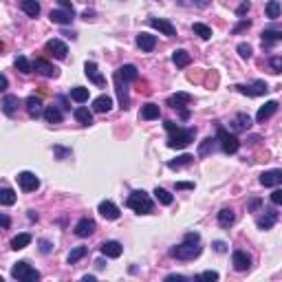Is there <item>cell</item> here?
Returning a JSON list of instances; mask_svg holds the SVG:
<instances>
[{
	"instance_id": "1",
	"label": "cell",
	"mask_w": 282,
	"mask_h": 282,
	"mask_svg": "<svg viewBox=\"0 0 282 282\" xmlns=\"http://www.w3.org/2000/svg\"><path fill=\"white\" fill-rule=\"evenodd\" d=\"M201 252H203L201 236H198L197 231H188V234L183 236V243L176 245L170 252V256L176 258V260H194V258L201 256Z\"/></svg>"
},
{
	"instance_id": "26",
	"label": "cell",
	"mask_w": 282,
	"mask_h": 282,
	"mask_svg": "<svg viewBox=\"0 0 282 282\" xmlns=\"http://www.w3.org/2000/svg\"><path fill=\"white\" fill-rule=\"evenodd\" d=\"M236 223V214H234V210H229V207H223L221 212H218V225L221 227H231Z\"/></svg>"
},
{
	"instance_id": "6",
	"label": "cell",
	"mask_w": 282,
	"mask_h": 282,
	"mask_svg": "<svg viewBox=\"0 0 282 282\" xmlns=\"http://www.w3.org/2000/svg\"><path fill=\"white\" fill-rule=\"evenodd\" d=\"M115 90H117V97H119V108L126 111L130 106V95H128V82L119 75V71L115 73Z\"/></svg>"
},
{
	"instance_id": "33",
	"label": "cell",
	"mask_w": 282,
	"mask_h": 282,
	"mask_svg": "<svg viewBox=\"0 0 282 282\" xmlns=\"http://www.w3.org/2000/svg\"><path fill=\"white\" fill-rule=\"evenodd\" d=\"M231 124H234V130H249L252 128V117L245 115V113H238Z\"/></svg>"
},
{
	"instance_id": "30",
	"label": "cell",
	"mask_w": 282,
	"mask_h": 282,
	"mask_svg": "<svg viewBox=\"0 0 282 282\" xmlns=\"http://www.w3.org/2000/svg\"><path fill=\"white\" fill-rule=\"evenodd\" d=\"M274 42H282V31H276V29L262 31V44H265V47H271Z\"/></svg>"
},
{
	"instance_id": "16",
	"label": "cell",
	"mask_w": 282,
	"mask_h": 282,
	"mask_svg": "<svg viewBox=\"0 0 282 282\" xmlns=\"http://www.w3.org/2000/svg\"><path fill=\"white\" fill-rule=\"evenodd\" d=\"M97 210L106 221H117V218H119V207H117L113 201H102Z\"/></svg>"
},
{
	"instance_id": "35",
	"label": "cell",
	"mask_w": 282,
	"mask_h": 282,
	"mask_svg": "<svg viewBox=\"0 0 282 282\" xmlns=\"http://www.w3.org/2000/svg\"><path fill=\"white\" fill-rule=\"evenodd\" d=\"M265 13H267V18L276 20V18L282 16V4L278 2V0H269V2H267V7H265Z\"/></svg>"
},
{
	"instance_id": "21",
	"label": "cell",
	"mask_w": 282,
	"mask_h": 282,
	"mask_svg": "<svg viewBox=\"0 0 282 282\" xmlns=\"http://www.w3.org/2000/svg\"><path fill=\"white\" fill-rule=\"evenodd\" d=\"M25 106H27V113H29V117H40V115H44V108H42V99L40 97H35V95H31L29 99L25 102Z\"/></svg>"
},
{
	"instance_id": "36",
	"label": "cell",
	"mask_w": 282,
	"mask_h": 282,
	"mask_svg": "<svg viewBox=\"0 0 282 282\" xmlns=\"http://www.w3.org/2000/svg\"><path fill=\"white\" fill-rule=\"evenodd\" d=\"M119 75L124 77L126 82H135L139 77V71H137V66H133V64H124V66H119Z\"/></svg>"
},
{
	"instance_id": "31",
	"label": "cell",
	"mask_w": 282,
	"mask_h": 282,
	"mask_svg": "<svg viewBox=\"0 0 282 282\" xmlns=\"http://www.w3.org/2000/svg\"><path fill=\"white\" fill-rule=\"evenodd\" d=\"M73 115H75V119L80 121L82 126H90V124H93V113H90L88 108H84V106L75 108V113H73Z\"/></svg>"
},
{
	"instance_id": "55",
	"label": "cell",
	"mask_w": 282,
	"mask_h": 282,
	"mask_svg": "<svg viewBox=\"0 0 282 282\" xmlns=\"http://www.w3.org/2000/svg\"><path fill=\"white\" fill-rule=\"evenodd\" d=\"M214 249H216L218 254H223V252H225V243H221V240H216V243H214Z\"/></svg>"
},
{
	"instance_id": "5",
	"label": "cell",
	"mask_w": 282,
	"mask_h": 282,
	"mask_svg": "<svg viewBox=\"0 0 282 282\" xmlns=\"http://www.w3.org/2000/svg\"><path fill=\"white\" fill-rule=\"evenodd\" d=\"M216 139H218V143H221V148H223V152H225V154H236L240 150L238 137H236L234 133H227L225 128H218Z\"/></svg>"
},
{
	"instance_id": "9",
	"label": "cell",
	"mask_w": 282,
	"mask_h": 282,
	"mask_svg": "<svg viewBox=\"0 0 282 282\" xmlns=\"http://www.w3.org/2000/svg\"><path fill=\"white\" fill-rule=\"evenodd\" d=\"M18 185H20L22 192H35V190L40 188V179L33 174V172L25 170L18 174Z\"/></svg>"
},
{
	"instance_id": "18",
	"label": "cell",
	"mask_w": 282,
	"mask_h": 282,
	"mask_svg": "<svg viewBox=\"0 0 282 282\" xmlns=\"http://www.w3.org/2000/svg\"><path fill=\"white\" fill-rule=\"evenodd\" d=\"M276 113H278V102H267L265 106L258 108V113H256V121H258V124H262V121H267L269 117H274Z\"/></svg>"
},
{
	"instance_id": "57",
	"label": "cell",
	"mask_w": 282,
	"mask_h": 282,
	"mask_svg": "<svg viewBox=\"0 0 282 282\" xmlns=\"http://www.w3.org/2000/svg\"><path fill=\"white\" fill-rule=\"evenodd\" d=\"M93 16H95V11H84V13H82L84 20H93Z\"/></svg>"
},
{
	"instance_id": "59",
	"label": "cell",
	"mask_w": 282,
	"mask_h": 282,
	"mask_svg": "<svg viewBox=\"0 0 282 282\" xmlns=\"http://www.w3.org/2000/svg\"><path fill=\"white\" fill-rule=\"evenodd\" d=\"M166 280H185V276H168Z\"/></svg>"
},
{
	"instance_id": "52",
	"label": "cell",
	"mask_w": 282,
	"mask_h": 282,
	"mask_svg": "<svg viewBox=\"0 0 282 282\" xmlns=\"http://www.w3.org/2000/svg\"><path fill=\"white\" fill-rule=\"evenodd\" d=\"M210 2H212V0H194V4H197L198 9H205V7H210Z\"/></svg>"
},
{
	"instance_id": "47",
	"label": "cell",
	"mask_w": 282,
	"mask_h": 282,
	"mask_svg": "<svg viewBox=\"0 0 282 282\" xmlns=\"http://www.w3.org/2000/svg\"><path fill=\"white\" fill-rule=\"evenodd\" d=\"M197 280H218V274L216 271H203V274H198L197 276Z\"/></svg>"
},
{
	"instance_id": "39",
	"label": "cell",
	"mask_w": 282,
	"mask_h": 282,
	"mask_svg": "<svg viewBox=\"0 0 282 282\" xmlns=\"http://www.w3.org/2000/svg\"><path fill=\"white\" fill-rule=\"evenodd\" d=\"M154 198H157L161 205H172V201H174V197H172L168 190H163V188H157V190H154Z\"/></svg>"
},
{
	"instance_id": "20",
	"label": "cell",
	"mask_w": 282,
	"mask_h": 282,
	"mask_svg": "<svg viewBox=\"0 0 282 282\" xmlns=\"http://www.w3.org/2000/svg\"><path fill=\"white\" fill-rule=\"evenodd\" d=\"M18 108H20V99L16 97V95H4L2 97V113L7 117H13L18 113Z\"/></svg>"
},
{
	"instance_id": "58",
	"label": "cell",
	"mask_w": 282,
	"mask_h": 282,
	"mask_svg": "<svg viewBox=\"0 0 282 282\" xmlns=\"http://www.w3.org/2000/svg\"><path fill=\"white\" fill-rule=\"evenodd\" d=\"M2 227H4V229L9 227V216H7V214H2Z\"/></svg>"
},
{
	"instance_id": "51",
	"label": "cell",
	"mask_w": 282,
	"mask_h": 282,
	"mask_svg": "<svg viewBox=\"0 0 282 282\" xmlns=\"http://www.w3.org/2000/svg\"><path fill=\"white\" fill-rule=\"evenodd\" d=\"M249 7H252V4H249V2H243V4H240V7H238V11H236V13H238V16H245V13L249 11Z\"/></svg>"
},
{
	"instance_id": "53",
	"label": "cell",
	"mask_w": 282,
	"mask_h": 282,
	"mask_svg": "<svg viewBox=\"0 0 282 282\" xmlns=\"http://www.w3.org/2000/svg\"><path fill=\"white\" fill-rule=\"evenodd\" d=\"M57 2H60V7H62V9H69V11H75V9H73V4L69 2V0H57Z\"/></svg>"
},
{
	"instance_id": "22",
	"label": "cell",
	"mask_w": 282,
	"mask_h": 282,
	"mask_svg": "<svg viewBox=\"0 0 282 282\" xmlns=\"http://www.w3.org/2000/svg\"><path fill=\"white\" fill-rule=\"evenodd\" d=\"M276 216H278V214H276L274 210H262V216H258L256 218V225L260 227V229H271V227H274V223H276Z\"/></svg>"
},
{
	"instance_id": "11",
	"label": "cell",
	"mask_w": 282,
	"mask_h": 282,
	"mask_svg": "<svg viewBox=\"0 0 282 282\" xmlns=\"http://www.w3.org/2000/svg\"><path fill=\"white\" fill-rule=\"evenodd\" d=\"M47 53H51V56L57 57V60H64V57L69 56V47H66L62 40L53 38V40H49L47 42Z\"/></svg>"
},
{
	"instance_id": "12",
	"label": "cell",
	"mask_w": 282,
	"mask_h": 282,
	"mask_svg": "<svg viewBox=\"0 0 282 282\" xmlns=\"http://www.w3.org/2000/svg\"><path fill=\"white\" fill-rule=\"evenodd\" d=\"M260 185L265 188H278L282 185V170H267L260 174Z\"/></svg>"
},
{
	"instance_id": "2",
	"label": "cell",
	"mask_w": 282,
	"mask_h": 282,
	"mask_svg": "<svg viewBox=\"0 0 282 282\" xmlns=\"http://www.w3.org/2000/svg\"><path fill=\"white\" fill-rule=\"evenodd\" d=\"M126 205L137 214H150L152 212V198H150V194L143 192V190H135V192L126 198Z\"/></svg>"
},
{
	"instance_id": "38",
	"label": "cell",
	"mask_w": 282,
	"mask_h": 282,
	"mask_svg": "<svg viewBox=\"0 0 282 282\" xmlns=\"http://www.w3.org/2000/svg\"><path fill=\"white\" fill-rule=\"evenodd\" d=\"M71 99L77 104H84L86 99H88V88H84V86H75V88H71Z\"/></svg>"
},
{
	"instance_id": "48",
	"label": "cell",
	"mask_w": 282,
	"mask_h": 282,
	"mask_svg": "<svg viewBox=\"0 0 282 282\" xmlns=\"http://www.w3.org/2000/svg\"><path fill=\"white\" fill-rule=\"evenodd\" d=\"M271 203H274V205H282V190H274V194H271Z\"/></svg>"
},
{
	"instance_id": "28",
	"label": "cell",
	"mask_w": 282,
	"mask_h": 282,
	"mask_svg": "<svg viewBox=\"0 0 282 282\" xmlns=\"http://www.w3.org/2000/svg\"><path fill=\"white\" fill-rule=\"evenodd\" d=\"M20 9L27 13L29 18H38L40 16V4L38 0H22L20 2Z\"/></svg>"
},
{
	"instance_id": "3",
	"label": "cell",
	"mask_w": 282,
	"mask_h": 282,
	"mask_svg": "<svg viewBox=\"0 0 282 282\" xmlns=\"http://www.w3.org/2000/svg\"><path fill=\"white\" fill-rule=\"evenodd\" d=\"M194 135H197V130H194V128H176V130H172L170 139H168V148H172V150L188 148V145L194 141Z\"/></svg>"
},
{
	"instance_id": "41",
	"label": "cell",
	"mask_w": 282,
	"mask_h": 282,
	"mask_svg": "<svg viewBox=\"0 0 282 282\" xmlns=\"http://www.w3.org/2000/svg\"><path fill=\"white\" fill-rule=\"evenodd\" d=\"M194 33L198 35V38H203V40H210L212 38V29L207 25H203V22H194Z\"/></svg>"
},
{
	"instance_id": "19",
	"label": "cell",
	"mask_w": 282,
	"mask_h": 282,
	"mask_svg": "<svg viewBox=\"0 0 282 282\" xmlns=\"http://www.w3.org/2000/svg\"><path fill=\"white\" fill-rule=\"evenodd\" d=\"M102 254L106 258H119L121 252H124V247H121V243H117V240H106V243H102Z\"/></svg>"
},
{
	"instance_id": "42",
	"label": "cell",
	"mask_w": 282,
	"mask_h": 282,
	"mask_svg": "<svg viewBox=\"0 0 282 282\" xmlns=\"http://www.w3.org/2000/svg\"><path fill=\"white\" fill-rule=\"evenodd\" d=\"M16 69L20 71V73H25V75H29V73L33 71V64H31V62L27 60L25 56H18V57H16Z\"/></svg>"
},
{
	"instance_id": "32",
	"label": "cell",
	"mask_w": 282,
	"mask_h": 282,
	"mask_svg": "<svg viewBox=\"0 0 282 282\" xmlns=\"http://www.w3.org/2000/svg\"><path fill=\"white\" fill-rule=\"evenodd\" d=\"M62 117L64 115H62V111L57 106H47L44 108V119H47L49 124H60Z\"/></svg>"
},
{
	"instance_id": "7",
	"label": "cell",
	"mask_w": 282,
	"mask_h": 282,
	"mask_svg": "<svg viewBox=\"0 0 282 282\" xmlns=\"http://www.w3.org/2000/svg\"><path fill=\"white\" fill-rule=\"evenodd\" d=\"M190 102H192V95H188V93H176V95H172V97H168V106L174 108V111L179 108L183 119H188L190 117V113L185 111V106H188Z\"/></svg>"
},
{
	"instance_id": "50",
	"label": "cell",
	"mask_w": 282,
	"mask_h": 282,
	"mask_svg": "<svg viewBox=\"0 0 282 282\" xmlns=\"http://www.w3.org/2000/svg\"><path fill=\"white\" fill-rule=\"evenodd\" d=\"M249 25H252V22H249V20H240V25L234 29V33H240V31H243V29H247Z\"/></svg>"
},
{
	"instance_id": "44",
	"label": "cell",
	"mask_w": 282,
	"mask_h": 282,
	"mask_svg": "<svg viewBox=\"0 0 282 282\" xmlns=\"http://www.w3.org/2000/svg\"><path fill=\"white\" fill-rule=\"evenodd\" d=\"M86 254H88V249H86V247H75V249H71V254H69V265H75V262L82 260Z\"/></svg>"
},
{
	"instance_id": "43",
	"label": "cell",
	"mask_w": 282,
	"mask_h": 282,
	"mask_svg": "<svg viewBox=\"0 0 282 282\" xmlns=\"http://www.w3.org/2000/svg\"><path fill=\"white\" fill-rule=\"evenodd\" d=\"M216 141H218V139H212V137L203 139L201 148H198V157H207V154H210L212 150H214V145H216Z\"/></svg>"
},
{
	"instance_id": "23",
	"label": "cell",
	"mask_w": 282,
	"mask_h": 282,
	"mask_svg": "<svg viewBox=\"0 0 282 282\" xmlns=\"http://www.w3.org/2000/svg\"><path fill=\"white\" fill-rule=\"evenodd\" d=\"M33 69L38 71L40 75H44V77H57V75H60L56 66L49 64L47 60H35V62H33Z\"/></svg>"
},
{
	"instance_id": "37",
	"label": "cell",
	"mask_w": 282,
	"mask_h": 282,
	"mask_svg": "<svg viewBox=\"0 0 282 282\" xmlns=\"http://www.w3.org/2000/svg\"><path fill=\"white\" fill-rule=\"evenodd\" d=\"M31 245V234H18L16 238H11V249H25Z\"/></svg>"
},
{
	"instance_id": "46",
	"label": "cell",
	"mask_w": 282,
	"mask_h": 282,
	"mask_svg": "<svg viewBox=\"0 0 282 282\" xmlns=\"http://www.w3.org/2000/svg\"><path fill=\"white\" fill-rule=\"evenodd\" d=\"M269 66L274 73H282V56H274L269 60Z\"/></svg>"
},
{
	"instance_id": "13",
	"label": "cell",
	"mask_w": 282,
	"mask_h": 282,
	"mask_svg": "<svg viewBox=\"0 0 282 282\" xmlns=\"http://www.w3.org/2000/svg\"><path fill=\"white\" fill-rule=\"evenodd\" d=\"M95 229H97V225H95L93 218H82V221L75 225V236H80V238H88V236L95 234Z\"/></svg>"
},
{
	"instance_id": "40",
	"label": "cell",
	"mask_w": 282,
	"mask_h": 282,
	"mask_svg": "<svg viewBox=\"0 0 282 282\" xmlns=\"http://www.w3.org/2000/svg\"><path fill=\"white\" fill-rule=\"evenodd\" d=\"M0 203H2L4 207L13 205V203H16V192H13L11 188H2V192H0Z\"/></svg>"
},
{
	"instance_id": "27",
	"label": "cell",
	"mask_w": 282,
	"mask_h": 282,
	"mask_svg": "<svg viewBox=\"0 0 282 282\" xmlns=\"http://www.w3.org/2000/svg\"><path fill=\"white\" fill-rule=\"evenodd\" d=\"M172 62L176 64V69H185V66H190L192 57H190V53L185 51V49H179V51L172 53Z\"/></svg>"
},
{
	"instance_id": "56",
	"label": "cell",
	"mask_w": 282,
	"mask_h": 282,
	"mask_svg": "<svg viewBox=\"0 0 282 282\" xmlns=\"http://www.w3.org/2000/svg\"><path fill=\"white\" fill-rule=\"evenodd\" d=\"M176 190H194V183H176Z\"/></svg>"
},
{
	"instance_id": "45",
	"label": "cell",
	"mask_w": 282,
	"mask_h": 282,
	"mask_svg": "<svg viewBox=\"0 0 282 282\" xmlns=\"http://www.w3.org/2000/svg\"><path fill=\"white\" fill-rule=\"evenodd\" d=\"M238 53H240V57H245V60H249V57H252V53H254V49L249 47V44H245V42H240L238 47Z\"/></svg>"
},
{
	"instance_id": "34",
	"label": "cell",
	"mask_w": 282,
	"mask_h": 282,
	"mask_svg": "<svg viewBox=\"0 0 282 282\" xmlns=\"http://www.w3.org/2000/svg\"><path fill=\"white\" fill-rule=\"evenodd\" d=\"M192 161H194L192 154H181V157H176V159H172V161H168V168H170V170H179V168H183V166H190Z\"/></svg>"
},
{
	"instance_id": "25",
	"label": "cell",
	"mask_w": 282,
	"mask_h": 282,
	"mask_svg": "<svg viewBox=\"0 0 282 282\" xmlns=\"http://www.w3.org/2000/svg\"><path fill=\"white\" fill-rule=\"evenodd\" d=\"M113 108V99L108 95H99L93 99V111L95 113H108Z\"/></svg>"
},
{
	"instance_id": "15",
	"label": "cell",
	"mask_w": 282,
	"mask_h": 282,
	"mask_svg": "<svg viewBox=\"0 0 282 282\" xmlns=\"http://www.w3.org/2000/svg\"><path fill=\"white\" fill-rule=\"evenodd\" d=\"M84 73H86V77H88L95 86H104V84H106V80H104V75L99 73V69H97V64H95V62H86V64H84Z\"/></svg>"
},
{
	"instance_id": "14",
	"label": "cell",
	"mask_w": 282,
	"mask_h": 282,
	"mask_svg": "<svg viewBox=\"0 0 282 282\" xmlns=\"http://www.w3.org/2000/svg\"><path fill=\"white\" fill-rule=\"evenodd\" d=\"M73 16H75V11H69V9H53L51 13H49V18H51V22H56V25H71Z\"/></svg>"
},
{
	"instance_id": "54",
	"label": "cell",
	"mask_w": 282,
	"mask_h": 282,
	"mask_svg": "<svg viewBox=\"0 0 282 282\" xmlns=\"http://www.w3.org/2000/svg\"><path fill=\"white\" fill-rule=\"evenodd\" d=\"M260 207V198H254L252 203H249V212H254V210H258Z\"/></svg>"
},
{
	"instance_id": "4",
	"label": "cell",
	"mask_w": 282,
	"mask_h": 282,
	"mask_svg": "<svg viewBox=\"0 0 282 282\" xmlns=\"http://www.w3.org/2000/svg\"><path fill=\"white\" fill-rule=\"evenodd\" d=\"M11 276L16 280H20V282H38L40 280V271L33 269V267H31L29 262H25V260H20V262L13 265Z\"/></svg>"
},
{
	"instance_id": "49",
	"label": "cell",
	"mask_w": 282,
	"mask_h": 282,
	"mask_svg": "<svg viewBox=\"0 0 282 282\" xmlns=\"http://www.w3.org/2000/svg\"><path fill=\"white\" fill-rule=\"evenodd\" d=\"M40 252L49 254V252H51V243H49V240H40Z\"/></svg>"
},
{
	"instance_id": "8",
	"label": "cell",
	"mask_w": 282,
	"mask_h": 282,
	"mask_svg": "<svg viewBox=\"0 0 282 282\" xmlns=\"http://www.w3.org/2000/svg\"><path fill=\"white\" fill-rule=\"evenodd\" d=\"M236 90H238V93H243V95H247V97H260V95H265L267 90V84L262 80H256L254 82V84H238V86H234Z\"/></svg>"
},
{
	"instance_id": "24",
	"label": "cell",
	"mask_w": 282,
	"mask_h": 282,
	"mask_svg": "<svg viewBox=\"0 0 282 282\" xmlns=\"http://www.w3.org/2000/svg\"><path fill=\"white\" fill-rule=\"evenodd\" d=\"M137 47L141 49V51L150 53L154 47H157V38H154V35H150V33H139L137 35Z\"/></svg>"
},
{
	"instance_id": "29",
	"label": "cell",
	"mask_w": 282,
	"mask_h": 282,
	"mask_svg": "<svg viewBox=\"0 0 282 282\" xmlns=\"http://www.w3.org/2000/svg\"><path fill=\"white\" fill-rule=\"evenodd\" d=\"M159 115H161V111H159L157 104H145V106L141 108V119H145V121L159 119Z\"/></svg>"
},
{
	"instance_id": "10",
	"label": "cell",
	"mask_w": 282,
	"mask_h": 282,
	"mask_svg": "<svg viewBox=\"0 0 282 282\" xmlns=\"http://www.w3.org/2000/svg\"><path fill=\"white\" fill-rule=\"evenodd\" d=\"M148 22H150V27H152V29H157L159 33L168 35V38L176 35V29H174V25H172L170 20H163V18H150Z\"/></svg>"
},
{
	"instance_id": "17",
	"label": "cell",
	"mask_w": 282,
	"mask_h": 282,
	"mask_svg": "<svg viewBox=\"0 0 282 282\" xmlns=\"http://www.w3.org/2000/svg\"><path fill=\"white\" fill-rule=\"evenodd\" d=\"M231 265H234L236 271H247L249 265H252V258H249L245 252H240V249H238V252L231 254Z\"/></svg>"
}]
</instances>
